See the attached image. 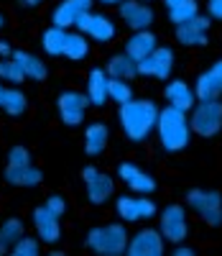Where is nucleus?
I'll use <instances>...</instances> for the list:
<instances>
[{"instance_id":"nucleus-1","label":"nucleus","mask_w":222,"mask_h":256,"mask_svg":"<svg viewBox=\"0 0 222 256\" xmlns=\"http://www.w3.org/2000/svg\"><path fill=\"white\" fill-rule=\"evenodd\" d=\"M159 105L151 98H133L123 105H118V126L123 136L130 144H143L153 131L159 120Z\"/></svg>"},{"instance_id":"nucleus-2","label":"nucleus","mask_w":222,"mask_h":256,"mask_svg":"<svg viewBox=\"0 0 222 256\" xmlns=\"http://www.w3.org/2000/svg\"><path fill=\"white\" fill-rule=\"evenodd\" d=\"M156 136H159V146L166 154H179L192 144V126H189V116L184 110H176L171 105L159 110V120H156Z\"/></svg>"},{"instance_id":"nucleus-3","label":"nucleus","mask_w":222,"mask_h":256,"mask_svg":"<svg viewBox=\"0 0 222 256\" xmlns=\"http://www.w3.org/2000/svg\"><path fill=\"white\" fill-rule=\"evenodd\" d=\"M130 233L125 223H105V226H92L84 236V246L95 256H123L128 248Z\"/></svg>"},{"instance_id":"nucleus-4","label":"nucleus","mask_w":222,"mask_h":256,"mask_svg":"<svg viewBox=\"0 0 222 256\" xmlns=\"http://www.w3.org/2000/svg\"><path fill=\"white\" fill-rule=\"evenodd\" d=\"M189 126L192 134L202 138H215L222 131V100H197L194 108L189 110Z\"/></svg>"},{"instance_id":"nucleus-5","label":"nucleus","mask_w":222,"mask_h":256,"mask_svg":"<svg viewBox=\"0 0 222 256\" xmlns=\"http://www.w3.org/2000/svg\"><path fill=\"white\" fill-rule=\"evenodd\" d=\"M184 202H187V208H192L210 228L222 226V195H220L217 190L192 187V190L187 192Z\"/></svg>"},{"instance_id":"nucleus-6","label":"nucleus","mask_w":222,"mask_h":256,"mask_svg":"<svg viewBox=\"0 0 222 256\" xmlns=\"http://www.w3.org/2000/svg\"><path fill=\"white\" fill-rule=\"evenodd\" d=\"M159 230L166 244H184L189 236V218L182 202H171L159 212Z\"/></svg>"},{"instance_id":"nucleus-7","label":"nucleus","mask_w":222,"mask_h":256,"mask_svg":"<svg viewBox=\"0 0 222 256\" xmlns=\"http://www.w3.org/2000/svg\"><path fill=\"white\" fill-rule=\"evenodd\" d=\"M115 216L123 223H138V220H151L159 212L156 202L151 200V195H115Z\"/></svg>"},{"instance_id":"nucleus-8","label":"nucleus","mask_w":222,"mask_h":256,"mask_svg":"<svg viewBox=\"0 0 222 256\" xmlns=\"http://www.w3.org/2000/svg\"><path fill=\"white\" fill-rule=\"evenodd\" d=\"M87 108H90V100L79 90H61L56 95V113L61 126L66 128H79L87 118Z\"/></svg>"},{"instance_id":"nucleus-9","label":"nucleus","mask_w":222,"mask_h":256,"mask_svg":"<svg viewBox=\"0 0 222 256\" xmlns=\"http://www.w3.org/2000/svg\"><path fill=\"white\" fill-rule=\"evenodd\" d=\"M74 28L84 34L90 41H95V44H110L115 38V24L105 13H95V10H82L74 18Z\"/></svg>"},{"instance_id":"nucleus-10","label":"nucleus","mask_w":222,"mask_h":256,"mask_svg":"<svg viewBox=\"0 0 222 256\" xmlns=\"http://www.w3.org/2000/svg\"><path fill=\"white\" fill-rule=\"evenodd\" d=\"M82 182H84V195L90 205H105L115 198V180L100 172L97 166H84L82 169Z\"/></svg>"},{"instance_id":"nucleus-11","label":"nucleus","mask_w":222,"mask_h":256,"mask_svg":"<svg viewBox=\"0 0 222 256\" xmlns=\"http://www.w3.org/2000/svg\"><path fill=\"white\" fill-rule=\"evenodd\" d=\"M174 64H176V54L171 46H156L148 56H143L138 62V74L141 77H153V80H171L174 72Z\"/></svg>"},{"instance_id":"nucleus-12","label":"nucleus","mask_w":222,"mask_h":256,"mask_svg":"<svg viewBox=\"0 0 222 256\" xmlns=\"http://www.w3.org/2000/svg\"><path fill=\"white\" fill-rule=\"evenodd\" d=\"M166 251V241L159 228H141L128 238V256H161Z\"/></svg>"},{"instance_id":"nucleus-13","label":"nucleus","mask_w":222,"mask_h":256,"mask_svg":"<svg viewBox=\"0 0 222 256\" xmlns=\"http://www.w3.org/2000/svg\"><path fill=\"white\" fill-rule=\"evenodd\" d=\"M31 223L36 230V238L46 246H56L61 241V218L54 216V212L46 205H38L31 212Z\"/></svg>"},{"instance_id":"nucleus-14","label":"nucleus","mask_w":222,"mask_h":256,"mask_svg":"<svg viewBox=\"0 0 222 256\" xmlns=\"http://www.w3.org/2000/svg\"><path fill=\"white\" fill-rule=\"evenodd\" d=\"M118 180L130 192H136V195H153L156 187H159V182L153 180V174L143 172V169L138 164H133V162H120L118 164Z\"/></svg>"},{"instance_id":"nucleus-15","label":"nucleus","mask_w":222,"mask_h":256,"mask_svg":"<svg viewBox=\"0 0 222 256\" xmlns=\"http://www.w3.org/2000/svg\"><path fill=\"white\" fill-rule=\"evenodd\" d=\"M210 24L212 18L197 13L189 20L176 26V41L182 46H207V34H210Z\"/></svg>"},{"instance_id":"nucleus-16","label":"nucleus","mask_w":222,"mask_h":256,"mask_svg":"<svg viewBox=\"0 0 222 256\" xmlns=\"http://www.w3.org/2000/svg\"><path fill=\"white\" fill-rule=\"evenodd\" d=\"M118 13L123 18V24L130 28V31H143V28H151L153 20H156V13L148 3L143 0H123L118 6Z\"/></svg>"},{"instance_id":"nucleus-17","label":"nucleus","mask_w":222,"mask_h":256,"mask_svg":"<svg viewBox=\"0 0 222 256\" xmlns=\"http://www.w3.org/2000/svg\"><path fill=\"white\" fill-rule=\"evenodd\" d=\"M194 92H197V100L222 98V59H217L210 70L199 72V77L194 82Z\"/></svg>"},{"instance_id":"nucleus-18","label":"nucleus","mask_w":222,"mask_h":256,"mask_svg":"<svg viewBox=\"0 0 222 256\" xmlns=\"http://www.w3.org/2000/svg\"><path fill=\"white\" fill-rule=\"evenodd\" d=\"M164 98H166V105H171L176 110H184V113H189L197 102L194 88L187 84L184 80H169L164 88Z\"/></svg>"},{"instance_id":"nucleus-19","label":"nucleus","mask_w":222,"mask_h":256,"mask_svg":"<svg viewBox=\"0 0 222 256\" xmlns=\"http://www.w3.org/2000/svg\"><path fill=\"white\" fill-rule=\"evenodd\" d=\"M107 84H110V74L105 72V67H92L87 72V100H90V108H105L110 102L107 98Z\"/></svg>"},{"instance_id":"nucleus-20","label":"nucleus","mask_w":222,"mask_h":256,"mask_svg":"<svg viewBox=\"0 0 222 256\" xmlns=\"http://www.w3.org/2000/svg\"><path fill=\"white\" fill-rule=\"evenodd\" d=\"M3 180L10 184V187H23V190H31V187H38L43 182V172L33 164H23V166H13V164H5L3 169Z\"/></svg>"},{"instance_id":"nucleus-21","label":"nucleus","mask_w":222,"mask_h":256,"mask_svg":"<svg viewBox=\"0 0 222 256\" xmlns=\"http://www.w3.org/2000/svg\"><path fill=\"white\" fill-rule=\"evenodd\" d=\"M92 6H95V0H61L51 10V26H59V28L74 26V18L82 10H92Z\"/></svg>"},{"instance_id":"nucleus-22","label":"nucleus","mask_w":222,"mask_h":256,"mask_svg":"<svg viewBox=\"0 0 222 256\" xmlns=\"http://www.w3.org/2000/svg\"><path fill=\"white\" fill-rule=\"evenodd\" d=\"M156 46H159L156 34H153L151 28H143V31H133V34H130V38L125 41V46H123V52H125L130 59L141 62L143 56H148Z\"/></svg>"},{"instance_id":"nucleus-23","label":"nucleus","mask_w":222,"mask_h":256,"mask_svg":"<svg viewBox=\"0 0 222 256\" xmlns=\"http://www.w3.org/2000/svg\"><path fill=\"white\" fill-rule=\"evenodd\" d=\"M0 110L10 118H20L28 110V98L23 95V90H18L15 84L0 82Z\"/></svg>"},{"instance_id":"nucleus-24","label":"nucleus","mask_w":222,"mask_h":256,"mask_svg":"<svg viewBox=\"0 0 222 256\" xmlns=\"http://www.w3.org/2000/svg\"><path fill=\"white\" fill-rule=\"evenodd\" d=\"M10 59H15V64H18L20 70H23L26 80L43 82V80L49 77L46 62H43L41 56H36V54H31V52H26V49H13V56H10Z\"/></svg>"},{"instance_id":"nucleus-25","label":"nucleus","mask_w":222,"mask_h":256,"mask_svg":"<svg viewBox=\"0 0 222 256\" xmlns=\"http://www.w3.org/2000/svg\"><path fill=\"white\" fill-rule=\"evenodd\" d=\"M110 141V128L102 120H95L84 128V154L87 156H100Z\"/></svg>"},{"instance_id":"nucleus-26","label":"nucleus","mask_w":222,"mask_h":256,"mask_svg":"<svg viewBox=\"0 0 222 256\" xmlns=\"http://www.w3.org/2000/svg\"><path fill=\"white\" fill-rule=\"evenodd\" d=\"M105 72L113 77V80H136L138 77V62L136 59H130L125 52H118L107 59L105 64Z\"/></svg>"},{"instance_id":"nucleus-27","label":"nucleus","mask_w":222,"mask_h":256,"mask_svg":"<svg viewBox=\"0 0 222 256\" xmlns=\"http://www.w3.org/2000/svg\"><path fill=\"white\" fill-rule=\"evenodd\" d=\"M26 233V223L20 220L18 216H10L0 223V256L10 254V246Z\"/></svg>"},{"instance_id":"nucleus-28","label":"nucleus","mask_w":222,"mask_h":256,"mask_svg":"<svg viewBox=\"0 0 222 256\" xmlns=\"http://www.w3.org/2000/svg\"><path fill=\"white\" fill-rule=\"evenodd\" d=\"M69 62H84L90 56V38L84 34L74 31V34H66V44H64V54Z\"/></svg>"},{"instance_id":"nucleus-29","label":"nucleus","mask_w":222,"mask_h":256,"mask_svg":"<svg viewBox=\"0 0 222 256\" xmlns=\"http://www.w3.org/2000/svg\"><path fill=\"white\" fill-rule=\"evenodd\" d=\"M66 28L59 26H49L46 31L41 34V49L46 52L49 56H61L64 54V44H66Z\"/></svg>"},{"instance_id":"nucleus-30","label":"nucleus","mask_w":222,"mask_h":256,"mask_svg":"<svg viewBox=\"0 0 222 256\" xmlns=\"http://www.w3.org/2000/svg\"><path fill=\"white\" fill-rule=\"evenodd\" d=\"M107 98L110 102H115V105H123L128 100L136 98V92H133V84L128 80H113L110 77V84H107Z\"/></svg>"},{"instance_id":"nucleus-31","label":"nucleus","mask_w":222,"mask_h":256,"mask_svg":"<svg viewBox=\"0 0 222 256\" xmlns=\"http://www.w3.org/2000/svg\"><path fill=\"white\" fill-rule=\"evenodd\" d=\"M0 82L3 84H15V88L26 82V74L15 64V59H0Z\"/></svg>"},{"instance_id":"nucleus-32","label":"nucleus","mask_w":222,"mask_h":256,"mask_svg":"<svg viewBox=\"0 0 222 256\" xmlns=\"http://www.w3.org/2000/svg\"><path fill=\"white\" fill-rule=\"evenodd\" d=\"M10 254L13 256H38L41 254V241L36 236H20L13 246H10Z\"/></svg>"},{"instance_id":"nucleus-33","label":"nucleus","mask_w":222,"mask_h":256,"mask_svg":"<svg viewBox=\"0 0 222 256\" xmlns=\"http://www.w3.org/2000/svg\"><path fill=\"white\" fill-rule=\"evenodd\" d=\"M166 13H169V20H171V24L179 26V24H184V20H189L192 16L199 13V3H197V0H187V3L176 6V8H171V10H166Z\"/></svg>"},{"instance_id":"nucleus-34","label":"nucleus","mask_w":222,"mask_h":256,"mask_svg":"<svg viewBox=\"0 0 222 256\" xmlns=\"http://www.w3.org/2000/svg\"><path fill=\"white\" fill-rule=\"evenodd\" d=\"M8 164H13V166L31 164V152H28L26 146H20V144L10 146V152H8Z\"/></svg>"},{"instance_id":"nucleus-35","label":"nucleus","mask_w":222,"mask_h":256,"mask_svg":"<svg viewBox=\"0 0 222 256\" xmlns=\"http://www.w3.org/2000/svg\"><path fill=\"white\" fill-rule=\"evenodd\" d=\"M43 205H46V208L54 212V216L64 218V212H66V198H64V195L54 192V195H49V198H46V202H43Z\"/></svg>"},{"instance_id":"nucleus-36","label":"nucleus","mask_w":222,"mask_h":256,"mask_svg":"<svg viewBox=\"0 0 222 256\" xmlns=\"http://www.w3.org/2000/svg\"><path fill=\"white\" fill-rule=\"evenodd\" d=\"M207 16L212 20H222V0H207Z\"/></svg>"},{"instance_id":"nucleus-37","label":"nucleus","mask_w":222,"mask_h":256,"mask_svg":"<svg viewBox=\"0 0 222 256\" xmlns=\"http://www.w3.org/2000/svg\"><path fill=\"white\" fill-rule=\"evenodd\" d=\"M10 56H13V46L5 38H0V59H10Z\"/></svg>"},{"instance_id":"nucleus-38","label":"nucleus","mask_w":222,"mask_h":256,"mask_svg":"<svg viewBox=\"0 0 222 256\" xmlns=\"http://www.w3.org/2000/svg\"><path fill=\"white\" fill-rule=\"evenodd\" d=\"M197 251L192 248V246H182V244H176L174 246V256H194Z\"/></svg>"},{"instance_id":"nucleus-39","label":"nucleus","mask_w":222,"mask_h":256,"mask_svg":"<svg viewBox=\"0 0 222 256\" xmlns=\"http://www.w3.org/2000/svg\"><path fill=\"white\" fill-rule=\"evenodd\" d=\"M15 3H18L20 8H36V6L43 3V0H15Z\"/></svg>"},{"instance_id":"nucleus-40","label":"nucleus","mask_w":222,"mask_h":256,"mask_svg":"<svg viewBox=\"0 0 222 256\" xmlns=\"http://www.w3.org/2000/svg\"><path fill=\"white\" fill-rule=\"evenodd\" d=\"M182 3H187V0H164L166 10H171V8H176V6H182Z\"/></svg>"},{"instance_id":"nucleus-41","label":"nucleus","mask_w":222,"mask_h":256,"mask_svg":"<svg viewBox=\"0 0 222 256\" xmlns=\"http://www.w3.org/2000/svg\"><path fill=\"white\" fill-rule=\"evenodd\" d=\"M95 3H100V6H120L123 0H95Z\"/></svg>"},{"instance_id":"nucleus-42","label":"nucleus","mask_w":222,"mask_h":256,"mask_svg":"<svg viewBox=\"0 0 222 256\" xmlns=\"http://www.w3.org/2000/svg\"><path fill=\"white\" fill-rule=\"evenodd\" d=\"M3 28H5V16L0 13V31H3Z\"/></svg>"},{"instance_id":"nucleus-43","label":"nucleus","mask_w":222,"mask_h":256,"mask_svg":"<svg viewBox=\"0 0 222 256\" xmlns=\"http://www.w3.org/2000/svg\"><path fill=\"white\" fill-rule=\"evenodd\" d=\"M143 3H151V0H143Z\"/></svg>"}]
</instances>
